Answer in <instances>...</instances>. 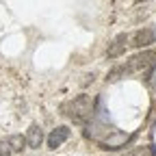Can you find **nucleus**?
I'll return each mask as SVG.
<instances>
[{
    "label": "nucleus",
    "instance_id": "obj_4",
    "mask_svg": "<svg viewBox=\"0 0 156 156\" xmlns=\"http://www.w3.org/2000/svg\"><path fill=\"white\" fill-rule=\"evenodd\" d=\"M67 136H69V128L67 126H58V128H54L50 134H48V147L50 150H54V147H58L61 143H65L67 141Z\"/></svg>",
    "mask_w": 156,
    "mask_h": 156
},
{
    "label": "nucleus",
    "instance_id": "obj_1",
    "mask_svg": "<svg viewBox=\"0 0 156 156\" xmlns=\"http://www.w3.org/2000/svg\"><path fill=\"white\" fill-rule=\"evenodd\" d=\"M65 113H69L78 122H89L93 115V98L91 95H78L69 104H65Z\"/></svg>",
    "mask_w": 156,
    "mask_h": 156
},
{
    "label": "nucleus",
    "instance_id": "obj_8",
    "mask_svg": "<svg viewBox=\"0 0 156 156\" xmlns=\"http://www.w3.org/2000/svg\"><path fill=\"white\" fill-rule=\"evenodd\" d=\"M9 154H11V150L7 145V139H0V156H9Z\"/></svg>",
    "mask_w": 156,
    "mask_h": 156
},
{
    "label": "nucleus",
    "instance_id": "obj_9",
    "mask_svg": "<svg viewBox=\"0 0 156 156\" xmlns=\"http://www.w3.org/2000/svg\"><path fill=\"white\" fill-rule=\"evenodd\" d=\"M130 156H152V150H147V147H139V150H134Z\"/></svg>",
    "mask_w": 156,
    "mask_h": 156
},
{
    "label": "nucleus",
    "instance_id": "obj_2",
    "mask_svg": "<svg viewBox=\"0 0 156 156\" xmlns=\"http://www.w3.org/2000/svg\"><path fill=\"white\" fill-rule=\"evenodd\" d=\"M154 63H156V52L145 50V52H141V54L130 56V58H128V63L122 65V69H124V74L128 76V74H134V72H145V69L152 67Z\"/></svg>",
    "mask_w": 156,
    "mask_h": 156
},
{
    "label": "nucleus",
    "instance_id": "obj_7",
    "mask_svg": "<svg viewBox=\"0 0 156 156\" xmlns=\"http://www.w3.org/2000/svg\"><path fill=\"white\" fill-rule=\"evenodd\" d=\"M7 145H9L11 154L13 152H22L24 150V136L22 134H11L9 139H7Z\"/></svg>",
    "mask_w": 156,
    "mask_h": 156
},
{
    "label": "nucleus",
    "instance_id": "obj_3",
    "mask_svg": "<svg viewBox=\"0 0 156 156\" xmlns=\"http://www.w3.org/2000/svg\"><path fill=\"white\" fill-rule=\"evenodd\" d=\"M126 48H128V35L122 33V35H117L113 41L108 44V48H106V56H108V58H115V56L124 54Z\"/></svg>",
    "mask_w": 156,
    "mask_h": 156
},
{
    "label": "nucleus",
    "instance_id": "obj_5",
    "mask_svg": "<svg viewBox=\"0 0 156 156\" xmlns=\"http://www.w3.org/2000/svg\"><path fill=\"white\" fill-rule=\"evenodd\" d=\"M156 41V33L152 28H141V30H136L134 33V39H132V44L136 48H145V46H152Z\"/></svg>",
    "mask_w": 156,
    "mask_h": 156
},
{
    "label": "nucleus",
    "instance_id": "obj_6",
    "mask_svg": "<svg viewBox=\"0 0 156 156\" xmlns=\"http://www.w3.org/2000/svg\"><path fill=\"white\" fill-rule=\"evenodd\" d=\"M24 141H26V145H28V147H39V145H41V141H44V130H41V126L30 124V126H28V130H26Z\"/></svg>",
    "mask_w": 156,
    "mask_h": 156
}]
</instances>
